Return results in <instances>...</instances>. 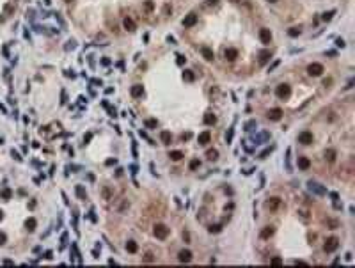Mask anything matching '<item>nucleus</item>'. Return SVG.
Returning a JSON list of instances; mask_svg holds the SVG:
<instances>
[{
    "label": "nucleus",
    "mask_w": 355,
    "mask_h": 268,
    "mask_svg": "<svg viewBox=\"0 0 355 268\" xmlns=\"http://www.w3.org/2000/svg\"><path fill=\"white\" fill-rule=\"evenodd\" d=\"M153 233H155V236L158 238V240H165V238L169 236L170 229L165 226V224H156L155 229H153Z\"/></svg>",
    "instance_id": "1"
},
{
    "label": "nucleus",
    "mask_w": 355,
    "mask_h": 268,
    "mask_svg": "<svg viewBox=\"0 0 355 268\" xmlns=\"http://www.w3.org/2000/svg\"><path fill=\"white\" fill-rule=\"evenodd\" d=\"M275 94H277V98H281V99L290 98V94H291V87H290L288 84H281V85H277Z\"/></svg>",
    "instance_id": "2"
},
{
    "label": "nucleus",
    "mask_w": 355,
    "mask_h": 268,
    "mask_svg": "<svg viewBox=\"0 0 355 268\" xmlns=\"http://www.w3.org/2000/svg\"><path fill=\"white\" fill-rule=\"evenodd\" d=\"M339 247V240L336 238V236H332V238H328V240L325 241V245H323V250H325L327 254H330V252H334L336 249Z\"/></svg>",
    "instance_id": "3"
},
{
    "label": "nucleus",
    "mask_w": 355,
    "mask_h": 268,
    "mask_svg": "<svg viewBox=\"0 0 355 268\" xmlns=\"http://www.w3.org/2000/svg\"><path fill=\"white\" fill-rule=\"evenodd\" d=\"M281 203H282V201H281V197H270V199H266V201H265V208H266L268 211H275L277 208L281 206Z\"/></svg>",
    "instance_id": "4"
},
{
    "label": "nucleus",
    "mask_w": 355,
    "mask_h": 268,
    "mask_svg": "<svg viewBox=\"0 0 355 268\" xmlns=\"http://www.w3.org/2000/svg\"><path fill=\"white\" fill-rule=\"evenodd\" d=\"M307 73H309L311 77H320V75L323 73V66L320 62H312L307 66Z\"/></svg>",
    "instance_id": "5"
},
{
    "label": "nucleus",
    "mask_w": 355,
    "mask_h": 268,
    "mask_svg": "<svg viewBox=\"0 0 355 268\" xmlns=\"http://www.w3.org/2000/svg\"><path fill=\"white\" fill-rule=\"evenodd\" d=\"M312 140H314V137H312V133H311V132H307V130L298 135V142H300V144H304V146L312 144Z\"/></svg>",
    "instance_id": "6"
},
{
    "label": "nucleus",
    "mask_w": 355,
    "mask_h": 268,
    "mask_svg": "<svg viewBox=\"0 0 355 268\" xmlns=\"http://www.w3.org/2000/svg\"><path fill=\"white\" fill-rule=\"evenodd\" d=\"M178 261H179V263H190L192 261V252L188 250V249L179 250V254H178Z\"/></svg>",
    "instance_id": "7"
},
{
    "label": "nucleus",
    "mask_w": 355,
    "mask_h": 268,
    "mask_svg": "<svg viewBox=\"0 0 355 268\" xmlns=\"http://www.w3.org/2000/svg\"><path fill=\"white\" fill-rule=\"evenodd\" d=\"M197 23V14L195 13H190V14H186L183 18V27H194Z\"/></svg>",
    "instance_id": "8"
},
{
    "label": "nucleus",
    "mask_w": 355,
    "mask_h": 268,
    "mask_svg": "<svg viewBox=\"0 0 355 268\" xmlns=\"http://www.w3.org/2000/svg\"><path fill=\"white\" fill-rule=\"evenodd\" d=\"M259 39H261L263 44H270V41H272V32H270L268 28H261V30H259Z\"/></svg>",
    "instance_id": "9"
},
{
    "label": "nucleus",
    "mask_w": 355,
    "mask_h": 268,
    "mask_svg": "<svg viewBox=\"0 0 355 268\" xmlns=\"http://www.w3.org/2000/svg\"><path fill=\"white\" fill-rule=\"evenodd\" d=\"M307 186H309V190L316 192L318 195H325V194H327V190H325V188H321V185L314 183V181H309V183H307Z\"/></svg>",
    "instance_id": "10"
},
{
    "label": "nucleus",
    "mask_w": 355,
    "mask_h": 268,
    "mask_svg": "<svg viewBox=\"0 0 355 268\" xmlns=\"http://www.w3.org/2000/svg\"><path fill=\"white\" fill-rule=\"evenodd\" d=\"M130 94H132L133 98H140L142 94H144V87H142L140 84L132 85V89H130Z\"/></svg>",
    "instance_id": "11"
},
{
    "label": "nucleus",
    "mask_w": 355,
    "mask_h": 268,
    "mask_svg": "<svg viewBox=\"0 0 355 268\" xmlns=\"http://www.w3.org/2000/svg\"><path fill=\"white\" fill-rule=\"evenodd\" d=\"M201 55L204 57L206 61H213L215 59V53H213L211 48H208V46H201Z\"/></svg>",
    "instance_id": "12"
},
{
    "label": "nucleus",
    "mask_w": 355,
    "mask_h": 268,
    "mask_svg": "<svg viewBox=\"0 0 355 268\" xmlns=\"http://www.w3.org/2000/svg\"><path fill=\"white\" fill-rule=\"evenodd\" d=\"M281 117H282V110H281V108H272V110H268V119L279 121Z\"/></svg>",
    "instance_id": "13"
},
{
    "label": "nucleus",
    "mask_w": 355,
    "mask_h": 268,
    "mask_svg": "<svg viewBox=\"0 0 355 268\" xmlns=\"http://www.w3.org/2000/svg\"><path fill=\"white\" fill-rule=\"evenodd\" d=\"M128 208H130V201H128V199H121L119 204L115 206V211H117V213H124Z\"/></svg>",
    "instance_id": "14"
},
{
    "label": "nucleus",
    "mask_w": 355,
    "mask_h": 268,
    "mask_svg": "<svg viewBox=\"0 0 355 268\" xmlns=\"http://www.w3.org/2000/svg\"><path fill=\"white\" fill-rule=\"evenodd\" d=\"M297 163H298V169H302V170H307L309 167H311V160L305 158V156H300Z\"/></svg>",
    "instance_id": "15"
},
{
    "label": "nucleus",
    "mask_w": 355,
    "mask_h": 268,
    "mask_svg": "<svg viewBox=\"0 0 355 268\" xmlns=\"http://www.w3.org/2000/svg\"><path fill=\"white\" fill-rule=\"evenodd\" d=\"M274 233H275V229H274V227H263V231H261V234H259V236H261V240H268V238H272V236H274Z\"/></svg>",
    "instance_id": "16"
},
{
    "label": "nucleus",
    "mask_w": 355,
    "mask_h": 268,
    "mask_svg": "<svg viewBox=\"0 0 355 268\" xmlns=\"http://www.w3.org/2000/svg\"><path fill=\"white\" fill-rule=\"evenodd\" d=\"M123 27L126 28V30H130V32H133L135 28H137V25H135V21L130 18V16H126L124 20H123Z\"/></svg>",
    "instance_id": "17"
},
{
    "label": "nucleus",
    "mask_w": 355,
    "mask_h": 268,
    "mask_svg": "<svg viewBox=\"0 0 355 268\" xmlns=\"http://www.w3.org/2000/svg\"><path fill=\"white\" fill-rule=\"evenodd\" d=\"M197 140H199V144H210V140H211V133L206 130V132H203V133H199Z\"/></svg>",
    "instance_id": "18"
},
{
    "label": "nucleus",
    "mask_w": 355,
    "mask_h": 268,
    "mask_svg": "<svg viewBox=\"0 0 355 268\" xmlns=\"http://www.w3.org/2000/svg\"><path fill=\"white\" fill-rule=\"evenodd\" d=\"M101 197L105 199V201H112L114 199L112 188H110V186H103V188H101Z\"/></svg>",
    "instance_id": "19"
},
{
    "label": "nucleus",
    "mask_w": 355,
    "mask_h": 268,
    "mask_svg": "<svg viewBox=\"0 0 355 268\" xmlns=\"http://www.w3.org/2000/svg\"><path fill=\"white\" fill-rule=\"evenodd\" d=\"M236 57H238V50H234V48H227L226 50V59L229 61V62H233Z\"/></svg>",
    "instance_id": "20"
},
{
    "label": "nucleus",
    "mask_w": 355,
    "mask_h": 268,
    "mask_svg": "<svg viewBox=\"0 0 355 268\" xmlns=\"http://www.w3.org/2000/svg\"><path fill=\"white\" fill-rule=\"evenodd\" d=\"M270 57H272V53H270L268 50H263V52H259V64H266L270 61Z\"/></svg>",
    "instance_id": "21"
},
{
    "label": "nucleus",
    "mask_w": 355,
    "mask_h": 268,
    "mask_svg": "<svg viewBox=\"0 0 355 268\" xmlns=\"http://www.w3.org/2000/svg\"><path fill=\"white\" fill-rule=\"evenodd\" d=\"M323 156H325V160L328 163H332L334 160H336V149H327L325 153H323Z\"/></svg>",
    "instance_id": "22"
},
{
    "label": "nucleus",
    "mask_w": 355,
    "mask_h": 268,
    "mask_svg": "<svg viewBox=\"0 0 355 268\" xmlns=\"http://www.w3.org/2000/svg\"><path fill=\"white\" fill-rule=\"evenodd\" d=\"M169 158L170 160H174V162H179L181 158H185V155H183V151H170Z\"/></svg>",
    "instance_id": "23"
},
{
    "label": "nucleus",
    "mask_w": 355,
    "mask_h": 268,
    "mask_svg": "<svg viewBox=\"0 0 355 268\" xmlns=\"http://www.w3.org/2000/svg\"><path fill=\"white\" fill-rule=\"evenodd\" d=\"M126 250L130 252V254H135V252L139 250V245H137V243H135L133 240H130V241L126 243Z\"/></svg>",
    "instance_id": "24"
},
{
    "label": "nucleus",
    "mask_w": 355,
    "mask_h": 268,
    "mask_svg": "<svg viewBox=\"0 0 355 268\" xmlns=\"http://www.w3.org/2000/svg\"><path fill=\"white\" fill-rule=\"evenodd\" d=\"M206 158L211 160V162L217 160V158H219V151H217V149H208V151H206Z\"/></svg>",
    "instance_id": "25"
},
{
    "label": "nucleus",
    "mask_w": 355,
    "mask_h": 268,
    "mask_svg": "<svg viewBox=\"0 0 355 268\" xmlns=\"http://www.w3.org/2000/svg\"><path fill=\"white\" fill-rule=\"evenodd\" d=\"M36 226H37L36 219H32V217H30V219H27V222H25V227H27V229L30 231V233H32V231L36 229Z\"/></svg>",
    "instance_id": "26"
},
{
    "label": "nucleus",
    "mask_w": 355,
    "mask_h": 268,
    "mask_svg": "<svg viewBox=\"0 0 355 268\" xmlns=\"http://www.w3.org/2000/svg\"><path fill=\"white\" fill-rule=\"evenodd\" d=\"M160 139H162L163 144H170V140H172V135H170L169 132H162V133H160Z\"/></svg>",
    "instance_id": "27"
},
{
    "label": "nucleus",
    "mask_w": 355,
    "mask_h": 268,
    "mask_svg": "<svg viewBox=\"0 0 355 268\" xmlns=\"http://www.w3.org/2000/svg\"><path fill=\"white\" fill-rule=\"evenodd\" d=\"M204 123H206V124H210V126H211V124H215V123H217L215 114H206V115H204Z\"/></svg>",
    "instance_id": "28"
},
{
    "label": "nucleus",
    "mask_w": 355,
    "mask_h": 268,
    "mask_svg": "<svg viewBox=\"0 0 355 268\" xmlns=\"http://www.w3.org/2000/svg\"><path fill=\"white\" fill-rule=\"evenodd\" d=\"M183 80H185V82H194V80H195L194 71H185V73H183Z\"/></svg>",
    "instance_id": "29"
},
{
    "label": "nucleus",
    "mask_w": 355,
    "mask_h": 268,
    "mask_svg": "<svg viewBox=\"0 0 355 268\" xmlns=\"http://www.w3.org/2000/svg\"><path fill=\"white\" fill-rule=\"evenodd\" d=\"M77 195L82 199V201H85V197H87V194H85V190H84V186H82V185H77Z\"/></svg>",
    "instance_id": "30"
},
{
    "label": "nucleus",
    "mask_w": 355,
    "mask_h": 268,
    "mask_svg": "<svg viewBox=\"0 0 355 268\" xmlns=\"http://www.w3.org/2000/svg\"><path fill=\"white\" fill-rule=\"evenodd\" d=\"M201 167V162H199V158H194V160H190V163H188V169L190 170H195Z\"/></svg>",
    "instance_id": "31"
},
{
    "label": "nucleus",
    "mask_w": 355,
    "mask_h": 268,
    "mask_svg": "<svg viewBox=\"0 0 355 268\" xmlns=\"http://www.w3.org/2000/svg\"><path fill=\"white\" fill-rule=\"evenodd\" d=\"M153 9H155V4H153L151 0H146V2H144V11H146V13H153Z\"/></svg>",
    "instance_id": "32"
},
{
    "label": "nucleus",
    "mask_w": 355,
    "mask_h": 268,
    "mask_svg": "<svg viewBox=\"0 0 355 268\" xmlns=\"http://www.w3.org/2000/svg\"><path fill=\"white\" fill-rule=\"evenodd\" d=\"M300 32H302V27H293L288 30V34L291 36V37H297V36H300Z\"/></svg>",
    "instance_id": "33"
},
{
    "label": "nucleus",
    "mask_w": 355,
    "mask_h": 268,
    "mask_svg": "<svg viewBox=\"0 0 355 268\" xmlns=\"http://www.w3.org/2000/svg\"><path fill=\"white\" fill-rule=\"evenodd\" d=\"M155 261V256L151 254V252H148V254L142 256V263H153Z\"/></svg>",
    "instance_id": "34"
},
{
    "label": "nucleus",
    "mask_w": 355,
    "mask_h": 268,
    "mask_svg": "<svg viewBox=\"0 0 355 268\" xmlns=\"http://www.w3.org/2000/svg\"><path fill=\"white\" fill-rule=\"evenodd\" d=\"M334 14H336V11H328V13H325L323 16H321V20H323V21H330Z\"/></svg>",
    "instance_id": "35"
},
{
    "label": "nucleus",
    "mask_w": 355,
    "mask_h": 268,
    "mask_svg": "<svg viewBox=\"0 0 355 268\" xmlns=\"http://www.w3.org/2000/svg\"><path fill=\"white\" fill-rule=\"evenodd\" d=\"M11 195H13L11 188H4V190H2V197L4 199H11Z\"/></svg>",
    "instance_id": "36"
},
{
    "label": "nucleus",
    "mask_w": 355,
    "mask_h": 268,
    "mask_svg": "<svg viewBox=\"0 0 355 268\" xmlns=\"http://www.w3.org/2000/svg\"><path fill=\"white\" fill-rule=\"evenodd\" d=\"M222 231V226L220 224H215V226H210V233H220Z\"/></svg>",
    "instance_id": "37"
},
{
    "label": "nucleus",
    "mask_w": 355,
    "mask_h": 268,
    "mask_svg": "<svg viewBox=\"0 0 355 268\" xmlns=\"http://www.w3.org/2000/svg\"><path fill=\"white\" fill-rule=\"evenodd\" d=\"M156 124H158V121L156 119H148L146 121V126L148 128H156Z\"/></svg>",
    "instance_id": "38"
},
{
    "label": "nucleus",
    "mask_w": 355,
    "mask_h": 268,
    "mask_svg": "<svg viewBox=\"0 0 355 268\" xmlns=\"http://www.w3.org/2000/svg\"><path fill=\"white\" fill-rule=\"evenodd\" d=\"M170 13H172V7H170L169 4H165V6H163V16H169Z\"/></svg>",
    "instance_id": "39"
},
{
    "label": "nucleus",
    "mask_w": 355,
    "mask_h": 268,
    "mask_svg": "<svg viewBox=\"0 0 355 268\" xmlns=\"http://www.w3.org/2000/svg\"><path fill=\"white\" fill-rule=\"evenodd\" d=\"M272 151H274V148H266V149H265V151L261 153V155H259V158H266V156H268Z\"/></svg>",
    "instance_id": "40"
},
{
    "label": "nucleus",
    "mask_w": 355,
    "mask_h": 268,
    "mask_svg": "<svg viewBox=\"0 0 355 268\" xmlns=\"http://www.w3.org/2000/svg\"><path fill=\"white\" fill-rule=\"evenodd\" d=\"M270 263H272L274 266H281V265H282V259H281V258H274Z\"/></svg>",
    "instance_id": "41"
},
{
    "label": "nucleus",
    "mask_w": 355,
    "mask_h": 268,
    "mask_svg": "<svg viewBox=\"0 0 355 268\" xmlns=\"http://www.w3.org/2000/svg\"><path fill=\"white\" fill-rule=\"evenodd\" d=\"M226 140H227V144L233 140V128H229V132L226 133Z\"/></svg>",
    "instance_id": "42"
},
{
    "label": "nucleus",
    "mask_w": 355,
    "mask_h": 268,
    "mask_svg": "<svg viewBox=\"0 0 355 268\" xmlns=\"http://www.w3.org/2000/svg\"><path fill=\"white\" fill-rule=\"evenodd\" d=\"M325 224H327V226H330V227H332V229H336V227L339 226V224H337L336 220H325Z\"/></svg>",
    "instance_id": "43"
},
{
    "label": "nucleus",
    "mask_w": 355,
    "mask_h": 268,
    "mask_svg": "<svg viewBox=\"0 0 355 268\" xmlns=\"http://www.w3.org/2000/svg\"><path fill=\"white\" fill-rule=\"evenodd\" d=\"M336 46H339V48H345L346 44H345V41H343V39L339 37V39H336Z\"/></svg>",
    "instance_id": "44"
},
{
    "label": "nucleus",
    "mask_w": 355,
    "mask_h": 268,
    "mask_svg": "<svg viewBox=\"0 0 355 268\" xmlns=\"http://www.w3.org/2000/svg\"><path fill=\"white\" fill-rule=\"evenodd\" d=\"M185 62H186V59H185L183 55H178V64H179V66H183Z\"/></svg>",
    "instance_id": "45"
},
{
    "label": "nucleus",
    "mask_w": 355,
    "mask_h": 268,
    "mask_svg": "<svg viewBox=\"0 0 355 268\" xmlns=\"http://www.w3.org/2000/svg\"><path fill=\"white\" fill-rule=\"evenodd\" d=\"M6 241H7V236H6L4 233H0V245H4Z\"/></svg>",
    "instance_id": "46"
},
{
    "label": "nucleus",
    "mask_w": 355,
    "mask_h": 268,
    "mask_svg": "<svg viewBox=\"0 0 355 268\" xmlns=\"http://www.w3.org/2000/svg\"><path fill=\"white\" fill-rule=\"evenodd\" d=\"M254 126H256V121H250V123L245 124V130H250V128H254Z\"/></svg>",
    "instance_id": "47"
},
{
    "label": "nucleus",
    "mask_w": 355,
    "mask_h": 268,
    "mask_svg": "<svg viewBox=\"0 0 355 268\" xmlns=\"http://www.w3.org/2000/svg\"><path fill=\"white\" fill-rule=\"evenodd\" d=\"M190 137H192V133H190V132H186V133H183V135H181V139H183V140H188Z\"/></svg>",
    "instance_id": "48"
},
{
    "label": "nucleus",
    "mask_w": 355,
    "mask_h": 268,
    "mask_svg": "<svg viewBox=\"0 0 355 268\" xmlns=\"http://www.w3.org/2000/svg\"><path fill=\"white\" fill-rule=\"evenodd\" d=\"M91 137H92L91 133H87V135H85V137H84V142H89V140H91Z\"/></svg>",
    "instance_id": "49"
},
{
    "label": "nucleus",
    "mask_w": 355,
    "mask_h": 268,
    "mask_svg": "<svg viewBox=\"0 0 355 268\" xmlns=\"http://www.w3.org/2000/svg\"><path fill=\"white\" fill-rule=\"evenodd\" d=\"M295 265H298V266H307V263H304V261H295Z\"/></svg>",
    "instance_id": "50"
},
{
    "label": "nucleus",
    "mask_w": 355,
    "mask_h": 268,
    "mask_svg": "<svg viewBox=\"0 0 355 268\" xmlns=\"http://www.w3.org/2000/svg\"><path fill=\"white\" fill-rule=\"evenodd\" d=\"M115 162H117V160H115V158H114V160H106V165H114V163H115Z\"/></svg>",
    "instance_id": "51"
},
{
    "label": "nucleus",
    "mask_w": 355,
    "mask_h": 268,
    "mask_svg": "<svg viewBox=\"0 0 355 268\" xmlns=\"http://www.w3.org/2000/svg\"><path fill=\"white\" fill-rule=\"evenodd\" d=\"M66 48H75V41H69V43H68V46H66Z\"/></svg>",
    "instance_id": "52"
},
{
    "label": "nucleus",
    "mask_w": 355,
    "mask_h": 268,
    "mask_svg": "<svg viewBox=\"0 0 355 268\" xmlns=\"http://www.w3.org/2000/svg\"><path fill=\"white\" fill-rule=\"evenodd\" d=\"M183 238H185V240H186V241H188V240H190V234H188V233H186V231H185V233H183Z\"/></svg>",
    "instance_id": "53"
},
{
    "label": "nucleus",
    "mask_w": 355,
    "mask_h": 268,
    "mask_svg": "<svg viewBox=\"0 0 355 268\" xmlns=\"http://www.w3.org/2000/svg\"><path fill=\"white\" fill-rule=\"evenodd\" d=\"M13 156H14V158H16V160H21V158H20V155H18V153H16L14 149H13Z\"/></svg>",
    "instance_id": "54"
},
{
    "label": "nucleus",
    "mask_w": 355,
    "mask_h": 268,
    "mask_svg": "<svg viewBox=\"0 0 355 268\" xmlns=\"http://www.w3.org/2000/svg\"><path fill=\"white\" fill-rule=\"evenodd\" d=\"M330 197H332L334 201H337V194H336V192H332V194H330Z\"/></svg>",
    "instance_id": "55"
},
{
    "label": "nucleus",
    "mask_w": 355,
    "mask_h": 268,
    "mask_svg": "<svg viewBox=\"0 0 355 268\" xmlns=\"http://www.w3.org/2000/svg\"><path fill=\"white\" fill-rule=\"evenodd\" d=\"M206 2H208V4H217L219 0H206Z\"/></svg>",
    "instance_id": "56"
},
{
    "label": "nucleus",
    "mask_w": 355,
    "mask_h": 268,
    "mask_svg": "<svg viewBox=\"0 0 355 268\" xmlns=\"http://www.w3.org/2000/svg\"><path fill=\"white\" fill-rule=\"evenodd\" d=\"M4 219V213H2V210H0V220Z\"/></svg>",
    "instance_id": "57"
},
{
    "label": "nucleus",
    "mask_w": 355,
    "mask_h": 268,
    "mask_svg": "<svg viewBox=\"0 0 355 268\" xmlns=\"http://www.w3.org/2000/svg\"><path fill=\"white\" fill-rule=\"evenodd\" d=\"M229 2H241V0H229Z\"/></svg>",
    "instance_id": "58"
},
{
    "label": "nucleus",
    "mask_w": 355,
    "mask_h": 268,
    "mask_svg": "<svg viewBox=\"0 0 355 268\" xmlns=\"http://www.w3.org/2000/svg\"><path fill=\"white\" fill-rule=\"evenodd\" d=\"M268 2H272V4H274V2H277V0H268Z\"/></svg>",
    "instance_id": "59"
},
{
    "label": "nucleus",
    "mask_w": 355,
    "mask_h": 268,
    "mask_svg": "<svg viewBox=\"0 0 355 268\" xmlns=\"http://www.w3.org/2000/svg\"><path fill=\"white\" fill-rule=\"evenodd\" d=\"M0 144H2V139H0Z\"/></svg>",
    "instance_id": "60"
},
{
    "label": "nucleus",
    "mask_w": 355,
    "mask_h": 268,
    "mask_svg": "<svg viewBox=\"0 0 355 268\" xmlns=\"http://www.w3.org/2000/svg\"><path fill=\"white\" fill-rule=\"evenodd\" d=\"M66 2H71V0H66Z\"/></svg>",
    "instance_id": "61"
}]
</instances>
